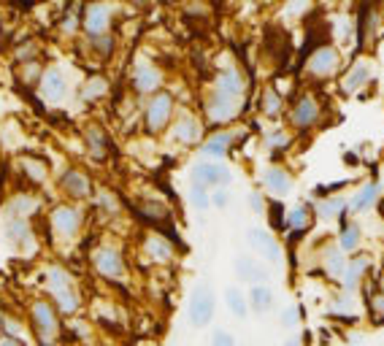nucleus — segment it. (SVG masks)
<instances>
[{
  "label": "nucleus",
  "instance_id": "obj_42",
  "mask_svg": "<svg viewBox=\"0 0 384 346\" xmlns=\"http://www.w3.org/2000/svg\"><path fill=\"white\" fill-rule=\"evenodd\" d=\"M227 201H230V198H227V192H225V189H220V192H214V195H211V203L220 206V208H225Z\"/></svg>",
  "mask_w": 384,
  "mask_h": 346
},
{
  "label": "nucleus",
  "instance_id": "obj_10",
  "mask_svg": "<svg viewBox=\"0 0 384 346\" xmlns=\"http://www.w3.org/2000/svg\"><path fill=\"white\" fill-rule=\"evenodd\" d=\"M81 224V214L71 206H57L52 211V227L60 233V236H73Z\"/></svg>",
  "mask_w": 384,
  "mask_h": 346
},
{
  "label": "nucleus",
  "instance_id": "obj_3",
  "mask_svg": "<svg viewBox=\"0 0 384 346\" xmlns=\"http://www.w3.org/2000/svg\"><path fill=\"white\" fill-rule=\"evenodd\" d=\"M46 284H49V292H52V298L57 301L62 311H76L79 308V298H76V292H73V287H71V276L62 271V268H49V273H46Z\"/></svg>",
  "mask_w": 384,
  "mask_h": 346
},
{
  "label": "nucleus",
  "instance_id": "obj_6",
  "mask_svg": "<svg viewBox=\"0 0 384 346\" xmlns=\"http://www.w3.org/2000/svg\"><path fill=\"white\" fill-rule=\"evenodd\" d=\"M246 241L249 246H255L260 254H263L268 263L279 265L282 263V249L276 244V238L271 236V233H265V230H257V227H252L249 233H246Z\"/></svg>",
  "mask_w": 384,
  "mask_h": 346
},
{
  "label": "nucleus",
  "instance_id": "obj_32",
  "mask_svg": "<svg viewBox=\"0 0 384 346\" xmlns=\"http://www.w3.org/2000/svg\"><path fill=\"white\" fill-rule=\"evenodd\" d=\"M6 233H8L11 241H24V238H30V230H27V222H24V219H8Z\"/></svg>",
  "mask_w": 384,
  "mask_h": 346
},
{
  "label": "nucleus",
  "instance_id": "obj_38",
  "mask_svg": "<svg viewBox=\"0 0 384 346\" xmlns=\"http://www.w3.org/2000/svg\"><path fill=\"white\" fill-rule=\"evenodd\" d=\"M211 346H236V338L227 330H214L211 336Z\"/></svg>",
  "mask_w": 384,
  "mask_h": 346
},
{
  "label": "nucleus",
  "instance_id": "obj_2",
  "mask_svg": "<svg viewBox=\"0 0 384 346\" xmlns=\"http://www.w3.org/2000/svg\"><path fill=\"white\" fill-rule=\"evenodd\" d=\"M214 292H211V287L206 284H198L192 289V295H190V305H187V314H190V322L192 327H206L211 319H214Z\"/></svg>",
  "mask_w": 384,
  "mask_h": 346
},
{
  "label": "nucleus",
  "instance_id": "obj_22",
  "mask_svg": "<svg viewBox=\"0 0 384 346\" xmlns=\"http://www.w3.org/2000/svg\"><path fill=\"white\" fill-rule=\"evenodd\" d=\"M368 79H371V68H368L365 62H357V65L352 68V73L346 76L344 92H357V89H360V87H363Z\"/></svg>",
  "mask_w": 384,
  "mask_h": 346
},
{
  "label": "nucleus",
  "instance_id": "obj_24",
  "mask_svg": "<svg viewBox=\"0 0 384 346\" xmlns=\"http://www.w3.org/2000/svg\"><path fill=\"white\" fill-rule=\"evenodd\" d=\"M225 303H227V308H230L239 319H243L246 311H249V303L243 301L241 289H236V287H227V289H225Z\"/></svg>",
  "mask_w": 384,
  "mask_h": 346
},
{
  "label": "nucleus",
  "instance_id": "obj_17",
  "mask_svg": "<svg viewBox=\"0 0 384 346\" xmlns=\"http://www.w3.org/2000/svg\"><path fill=\"white\" fill-rule=\"evenodd\" d=\"M311 71L317 73V76H327V73H333L336 68H339V55L330 49V46H322V49H317L314 55H311Z\"/></svg>",
  "mask_w": 384,
  "mask_h": 346
},
{
  "label": "nucleus",
  "instance_id": "obj_28",
  "mask_svg": "<svg viewBox=\"0 0 384 346\" xmlns=\"http://www.w3.org/2000/svg\"><path fill=\"white\" fill-rule=\"evenodd\" d=\"M146 252H149V257H155V260H160V263L171 260V254H173L171 244H168L165 238H157V236H152V238L146 241Z\"/></svg>",
  "mask_w": 384,
  "mask_h": 346
},
{
  "label": "nucleus",
  "instance_id": "obj_29",
  "mask_svg": "<svg viewBox=\"0 0 384 346\" xmlns=\"http://www.w3.org/2000/svg\"><path fill=\"white\" fill-rule=\"evenodd\" d=\"M325 268H327V273H330L333 279L344 276L346 263H344V257L339 254V249H327V254H325Z\"/></svg>",
  "mask_w": 384,
  "mask_h": 346
},
{
  "label": "nucleus",
  "instance_id": "obj_31",
  "mask_svg": "<svg viewBox=\"0 0 384 346\" xmlns=\"http://www.w3.org/2000/svg\"><path fill=\"white\" fill-rule=\"evenodd\" d=\"M263 111L268 117H276L282 111V98H279V92L273 87H268L263 92Z\"/></svg>",
  "mask_w": 384,
  "mask_h": 346
},
{
  "label": "nucleus",
  "instance_id": "obj_36",
  "mask_svg": "<svg viewBox=\"0 0 384 346\" xmlns=\"http://www.w3.org/2000/svg\"><path fill=\"white\" fill-rule=\"evenodd\" d=\"M106 92V79H101V76H95V79H90L87 82V87H84V98L90 101V98H98V95H103Z\"/></svg>",
  "mask_w": 384,
  "mask_h": 346
},
{
  "label": "nucleus",
  "instance_id": "obj_23",
  "mask_svg": "<svg viewBox=\"0 0 384 346\" xmlns=\"http://www.w3.org/2000/svg\"><path fill=\"white\" fill-rule=\"evenodd\" d=\"M87 146H90V154H92L95 160H103V157H106L108 141H106L101 127H90V130H87Z\"/></svg>",
  "mask_w": 384,
  "mask_h": 346
},
{
  "label": "nucleus",
  "instance_id": "obj_40",
  "mask_svg": "<svg viewBox=\"0 0 384 346\" xmlns=\"http://www.w3.org/2000/svg\"><path fill=\"white\" fill-rule=\"evenodd\" d=\"M92 46H95L101 55L108 57V55H111V49H114V41H111L108 36H98V38H92Z\"/></svg>",
  "mask_w": 384,
  "mask_h": 346
},
{
  "label": "nucleus",
  "instance_id": "obj_8",
  "mask_svg": "<svg viewBox=\"0 0 384 346\" xmlns=\"http://www.w3.org/2000/svg\"><path fill=\"white\" fill-rule=\"evenodd\" d=\"M108 17H111V8L95 3V6H87V8H84L81 24H84V30H87L92 38H98V36L106 33V27H108Z\"/></svg>",
  "mask_w": 384,
  "mask_h": 346
},
{
  "label": "nucleus",
  "instance_id": "obj_25",
  "mask_svg": "<svg viewBox=\"0 0 384 346\" xmlns=\"http://www.w3.org/2000/svg\"><path fill=\"white\" fill-rule=\"evenodd\" d=\"M346 211V201L344 198H327V201H320L317 203V214L322 219H333V217H344Z\"/></svg>",
  "mask_w": 384,
  "mask_h": 346
},
{
  "label": "nucleus",
  "instance_id": "obj_5",
  "mask_svg": "<svg viewBox=\"0 0 384 346\" xmlns=\"http://www.w3.org/2000/svg\"><path fill=\"white\" fill-rule=\"evenodd\" d=\"M190 179H192V187H203V189H208V187H222V184L230 182V171L214 163H198L192 168Z\"/></svg>",
  "mask_w": 384,
  "mask_h": 346
},
{
  "label": "nucleus",
  "instance_id": "obj_9",
  "mask_svg": "<svg viewBox=\"0 0 384 346\" xmlns=\"http://www.w3.org/2000/svg\"><path fill=\"white\" fill-rule=\"evenodd\" d=\"M41 95H43V101H60L65 98V76H62L57 68H49V71H43L41 73Z\"/></svg>",
  "mask_w": 384,
  "mask_h": 346
},
{
  "label": "nucleus",
  "instance_id": "obj_39",
  "mask_svg": "<svg viewBox=\"0 0 384 346\" xmlns=\"http://www.w3.org/2000/svg\"><path fill=\"white\" fill-rule=\"evenodd\" d=\"M271 224L273 227H284V206L279 201L271 203Z\"/></svg>",
  "mask_w": 384,
  "mask_h": 346
},
{
  "label": "nucleus",
  "instance_id": "obj_21",
  "mask_svg": "<svg viewBox=\"0 0 384 346\" xmlns=\"http://www.w3.org/2000/svg\"><path fill=\"white\" fill-rule=\"evenodd\" d=\"M249 305H252L257 314L271 311V305H273V292H271L268 287H263V284L252 287V292H249Z\"/></svg>",
  "mask_w": 384,
  "mask_h": 346
},
{
  "label": "nucleus",
  "instance_id": "obj_12",
  "mask_svg": "<svg viewBox=\"0 0 384 346\" xmlns=\"http://www.w3.org/2000/svg\"><path fill=\"white\" fill-rule=\"evenodd\" d=\"M206 111H208V117H211L214 122H227V120H233V117L239 114V101L225 98V95H220V92H214V95L208 98Z\"/></svg>",
  "mask_w": 384,
  "mask_h": 346
},
{
  "label": "nucleus",
  "instance_id": "obj_44",
  "mask_svg": "<svg viewBox=\"0 0 384 346\" xmlns=\"http://www.w3.org/2000/svg\"><path fill=\"white\" fill-rule=\"evenodd\" d=\"M0 346H24V344H22L20 338H14V336H6V338L0 341Z\"/></svg>",
  "mask_w": 384,
  "mask_h": 346
},
{
  "label": "nucleus",
  "instance_id": "obj_34",
  "mask_svg": "<svg viewBox=\"0 0 384 346\" xmlns=\"http://www.w3.org/2000/svg\"><path fill=\"white\" fill-rule=\"evenodd\" d=\"M190 203L195 206L198 211H206V208L211 206V195H208L203 187H192V189H190Z\"/></svg>",
  "mask_w": 384,
  "mask_h": 346
},
{
  "label": "nucleus",
  "instance_id": "obj_18",
  "mask_svg": "<svg viewBox=\"0 0 384 346\" xmlns=\"http://www.w3.org/2000/svg\"><path fill=\"white\" fill-rule=\"evenodd\" d=\"M136 211L141 214L143 219H149V222L160 224V227H165V224H168V219H171L168 208H165L162 203H155V201H143V203L136 206Z\"/></svg>",
  "mask_w": 384,
  "mask_h": 346
},
{
  "label": "nucleus",
  "instance_id": "obj_15",
  "mask_svg": "<svg viewBox=\"0 0 384 346\" xmlns=\"http://www.w3.org/2000/svg\"><path fill=\"white\" fill-rule=\"evenodd\" d=\"M162 84V73L152 65H138L136 73H133V87L138 92H155Z\"/></svg>",
  "mask_w": 384,
  "mask_h": 346
},
{
  "label": "nucleus",
  "instance_id": "obj_33",
  "mask_svg": "<svg viewBox=\"0 0 384 346\" xmlns=\"http://www.w3.org/2000/svg\"><path fill=\"white\" fill-rule=\"evenodd\" d=\"M357 244H360V230L355 224H346L344 230H341V249L344 252H355Z\"/></svg>",
  "mask_w": 384,
  "mask_h": 346
},
{
  "label": "nucleus",
  "instance_id": "obj_16",
  "mask_svg": "<svg viewBox=\"0 0 384 346\" xmlns=\"http://www.w3.org/2000/svg\"><path fill=\"white\" fill-rule=\"evenodd\" d=\"M236 273H239V279H243V282H263V279H268V271H265L263 265L257 263L255 257H246V254H241V257H236Z\"/></svg>",
  "mask_w": 384,
  "mask_h": 346
},
{
  "label": "nucleus",
  "instance_id": "obj_37",
  "mask_svg": "<svg viewBox=\"0 0 384 346\" xmlns=\"http://www.w3.org/2000/svg\"><path fill=\"white\" fill-rule=\"evenodd\" d=\"M24 168L30 171V176H33L36 182H41V179H43V171H46V165L41 163V160H33V157H24Z\"/></svg>",
  "mask_w": 384,
  "mask_h": 346
},
{
  "label": "nucleus",
  "instance_id": "obj_1",
  "mask_svg": "<svg viewBox=\"0 0 384 346\" xmlns=\"http://www.w3.org/2000/svg\"><path fill=\"white\" fill-rule=\"evenodd\" d=\"M30 325L33 333L41 338V344L49 346L55 341V336L60 333V322H57V311L49 301H36L30 305Z\"/></svg>",
  "mask_w": 384,
  "mask_h": 346
},
{
  "label": "nucleus",
  "instance_id": "obj_11",
  "mask_svg": "<svg viewBox=\"0 0 384 346\" xmlns=\"http://www.w3.org/2000/svg\"><path fill=\"white\" fill-rule=\"evenodd\" d=\"M317 120H320V103L314 101L311 95H304L301 101L295 103V108H292V124L306 130V127H311Z\"/></svg>",
  "mask_w": 384,
  "mask_h": 346
},
{
  "label": "nucleus",
  "instance_id": "obj_7",
  "mask_svg": "<svg viewBox=\"0 0 384 346\" xmlns=\"http://www.w3.org/2000/svg\"><path fill=\"white\" fill-rule=\"evenodd\" d=\"M95 268L98 273H103L106 279H122L125 276V263H122V254L111 246H103L95 252Z\"/></svg>",
  "mask_w": 384,
  "mask_h": 346
},
{
  "label": "nucleus",
  "instance_id": "obj_45",
  "mask_svg": "<svg viewBox=\"0 0 384 346\" xmlns=\"http://www.w3.org/2000/svg\"><path fill=\"white\" fill-rule=\"evenodd\" d=\"M284 346H301V341H298V338H290V341H287Z\"/></svg>",
  "mask_w": 384,
  "mask_h": 346
},
{
  "label": "nucleus",
  "instance_id": "obj_43",
  "mask_svg": "<svg viewBox=\"0 0 384 346\" xmlns=\"http://www.w3.org/2000/svg\"><path fill=\"white\" fill-rule=\"evenodd\" d=\"M249 206H252L255 211H263V201H260V195H257V192H252V195H249Z\"/></svg>",
  "mask_w": 384,
  "mask_h": 346
},
{
  "label": "nucleus",
  "instance_id": "obj_13",
  "mask_svg": "<svg viewBox=\"0 0 384 346\" xmlns=\"http://www.w3.org/2000/svg\"><path fill=\"white\" fill-rule=\"evenodd\" d=\"M214 92H220V95H225V98H233V101H241V95H243L241 73H239L236 68H227V71H222V73H220V79H217Z\"/></svg>",
  "mask_w": 384,
  "mask_h": 346
},
{
  "label": "nucleus",
  "instance_id": "obj_41",
  "mask_svg": "<svg viewBox=\"0 0 384 346\" xmlns=\"http://www.w3.org/2000/svg\"><path fill=\"white\" fill-rule=\"evenodd\" d=\"M298 319H301V311H298L295 305H292V308H287V311L282 314V325L284 327H295L298 325Z\"/></svg>",
  "mask_w": 384,
  "mask_h": 346
},
{
  "label": "nucleus",
  "instance_id": "obj_35",
  "mask_svg": "<svg viewBox=\"0 0 384 346\" xmlns=\"http://www.w3.org/2000/svg\"><path fill=\"white\" fill-rule=\"evenodd\" d=\"M308 211H306V206H298L292 214H290V224L295 227V233H304L306 227H308V217H306Z\"/></svg>",
  "mask_w": 384,
  "mask_h": 346
},
{
  "label": "nucleus",
  "instance_id": "obj_4",
  "mask_svg": "<svg viewBox=\"0 0 384 346\" xmlns=\"http://www.w3.org/2000/svg\"><path fill=\"white\" fill-rule=\"evenodd\" d=\"M171 111H173V98L168 92H157L146 106V117H143L146 130L149 133H160L162 127L168 124V120H171Z\"/></svg>",
  "mask_w": 384,
  "mask_h": 346
},
{
  "label": "nucleus",
  "instance_id": "obj_20",
  "mask_svg": "<svg viewBox=\"0 0 384 346\" xmlns=\"http://www.w3.org/2000/svg\"><path fill=\"white\" fill-rule=\"evenodd\" d=\"M265 187L273 192V195H284V192H290V176L284 173L282 168H271V171H265Z\"/></svg>",
  "mask_w": 384,
  "mask_h": 346
},
{
  "label": "nucleus",
  "instance_id": "obj_27",
  "mask_svg": "<svg viewBox=\"0 0 384 346\" xmlns=\"http://www.w3.org/2000/svg\"><path fill=\"white\" fill-rule=\"evenodd\" d=\"M173 136H176L182 143H195L201 138V124L195 122V120H182V122L176 124Z\"/></svg>",
  "mask_w": 384,
  "mask_h": 346
},
{
  "label": "nucleus",
  "instance_id": "obj_26",
  "mask_svg": "<svg viewBox=\"0 0 384 346\" xmlns=\"http://www.w3.org/2000/svg\"><path fill=\"white\" fill-rule=\"evenodd\" d=\"M365 268H368V260L365 257H357V260H352V263L346 265L344 271V287L352 292L355 287H357V282H360V276L365 273Z\"/></svg>",
  "mask_w": 384,
  "mask_h": 346
},
{
  "label": "nucleus",
  "instance_id": "obj_14",
  "mask_svg": "<svg viewBox=\"0 0 384 346\" xmlns=\"http://www.w3.org/2000/svg\"><path fill=\"white\" fill-rule=\"evenodd\" d=\"M60 187L71 195V198H87L90 195V189H92V184H90V179L81 173V171H76V168H71V171H65L60 179Z\"/></svg>",
  "mask_w": 384,
  "mask_h": 346
},
{
  "label": "nucleus",
  "instance_id": "obj_19",
  "mask_svg": "<svg viewBox=\"0 0 384 346\" xmlns=\"http://www.w3.org/2000/svg\"><path fill=\"white\" fill-rule=\"evenodd\" d=\"M230 141H233L230 133H217V136H211L208 141L203 143L201 152L206 154V157H225L227 149H230Z\"/></svg>",
  "mask_w": 384,
  "mask_h": 346
},
{
  "label": "nucleus",
  "instance_id": "obj_30",
  "mask_svg": "<svg viewBox=\"0 0 384 346\" xmlns=\"http://www.w3.org/2000/svg\"><path fill=\"white\" fill-rule=\"evenodd\" d=\"M376 184H368V187H363V192H357V198L352 201V211H365L368 206L376 201Z\"/></svg>",
  "mask_w": 384,
  "mask_h": 346
}]
</instances>
